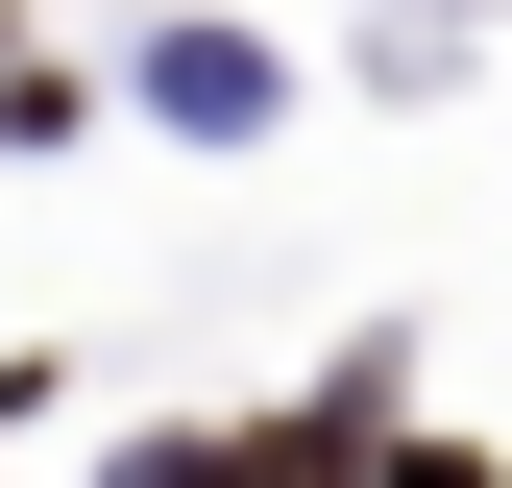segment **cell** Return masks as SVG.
Returning a JSON list of instances; mask_svg holds the SVG:
<instances>
[]
</instances>
